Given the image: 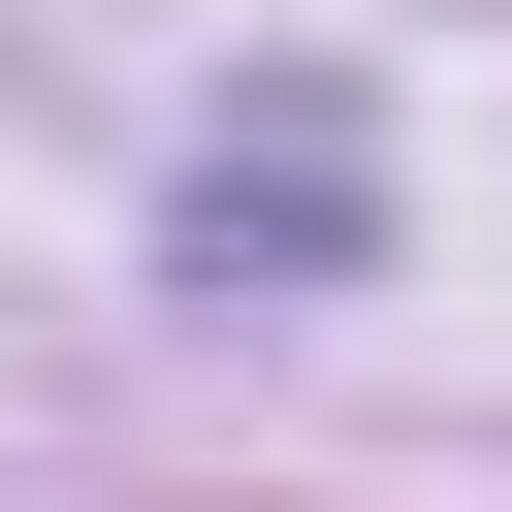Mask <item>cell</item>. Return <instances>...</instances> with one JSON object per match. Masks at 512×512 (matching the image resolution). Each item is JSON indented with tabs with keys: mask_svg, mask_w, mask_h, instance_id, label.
Returning <instances> with one entry per match:
<instances>
[{
	"mask_svg": "<svg viewBox=\"0 0 512 512\" xmlns=\"http://www.w3.org/2000/svg\"><path fill=\"white\" fill-rule=\"evenodd\" d=\"M160 256H192V288H352V256H384V160L288 96V128H224V160L160 192Z\"/></svg>",
	"mask_w": 512,
	"mask_h": 512,
	"instance_id": "6da1fadb",
	"label": "cell"
}]
</instances>
